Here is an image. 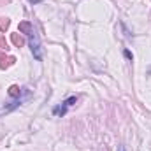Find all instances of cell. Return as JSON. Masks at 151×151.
I'll return each mask as SVG.
<instances>
[{"mask_svg": "<svg viewBox=\"0 0 151 151\" xmlns=\"http://www.w3.org/2000/svg\"><path fill=\"white\" fill-rule=\"evenodd\" d=\"M28 46H30V51H32L34 58H35L37 62H42V58H44V47H42V42H40V37H39L35 27H34V30L28 34Z\"/></svg>", "mask_w": 151, "mask_h": 151, "instance_id": "cell-1", "label": "cell"}, {"mask_svg": "<svg viewBox=\"0 0 151 151\" xmlns=\"http://www.w3.org/2000/svg\"><path fill=\"white\" fill-rule=\"evenodd\" d=\"M67 111H69V107H67L63 102L53 107V114H55V116H60V118H62V116H65V114H67Z\"/></svg>", "mask_w": 151, "mask_h": 151, "instance_id": "cell-2", "label": "cell"}, {"mask_svg": "<svg viewBox=\"0 0 151 151\" xmlns=\"http://www.w3.org/2000/svg\"><path fill=\"white\" fill-rule=\"evenodd\" d=\"M32 30H34V23H30V21H23V23H19V32H25V34L28 35Z\"/></svg>", "mask_w": 151, "mask_h": 151, "instance_id": "cell-3", "label": "cell"}, {"mask_svg": "<svg viewBox=\"0 0 151 151\" xmlns=\"http://www.w3.org/2000/svg\"><path fill=\"white\" fill-rule=\"evenodd\" d=\"M77 100H79V97H77V95H70L69 99H65V100H63V104H65L67 107H72Z\"/></svg>", "mask_w": 151, "mask_h": 151, "instance_id": "cell-4", "label": "cell"}, {"mask_svg": "<svg viewBox=\"0 0 151 151\" xmlns=\"http://www.w3.org/2000/svg\"><path fill=\"white\" fill-rule=\"evenodd\" d=\"M12 42H14V46L21 47V44H23V39H21V37H18L16 34H12Z\"/></svg>", "mask_w": 151, "mask_h": 151, "instance_id": "cell-5", "label": "cell"}, {"mask_svg": "<svg viewBox=\"0 0 151 151\" xmlns=\"http://www.w3.org/2000/svg\"><path fill=\"white\" fill-rule=\"evenodd\" d=\"M123 55H125V58H127L128 62H134V55H132L130 49H123Z\"/></svg>", "mask_w": 151, "mask_h": 151, "instance_id": "cell-6", "label": "cell"}, {"mask_svg": "<svg viewBox=\"0 0 151 151\" xmlns=\"http://www.w3.org/2000/svg\"><path fill=\"white\" fill-rule=\"evenodd\" d=\"M119 25H121V28H123V32H125V37H127V39H132V34H130V30L127 28V25H125L123 21H121Z\"/></svg>", "mask_w": 151, "mask_h": 151, "instance_id": "cell-7", "label": "cell"}, {"mask_svg": "<svg viewBox=\"0 0 151 151\" xmlns=\"http://www.w3.org/2000/svg\"><path fill=\"white\" fill-rule=\"evenodd\" d=\"M9 25V19L7 18H0V28H7Z\"/></svg>", "mask_w": 151, "mask_h": 151, "instance_id": "cell-8", "label": "cell"}, {"mask_svg": "<svg viewBox=\"0 0 151 151\" xmlns=\"http://www.w3.org/2000/svg\"><path fill=\"white\" fill-rule=\"evenodd\" d=\"M44 0H28V4H32V5H37V4H42Z\"/></svg>", "mask_w": 151, "mask_h": 151, "instance_id": "cell-9", "label": "cell"}, {"mask_svg": "<svg viewBox=\"0 0 151 151\" xmlns=\"http://www.w3.org/2000/svg\"><path fill=\"white\" fill-rule=\"evenodd\" d=\"M116 151H127V148H125L123 144H118V148H116Z\"/></svg>", "mask_w": 151, "mask_h": 151, "instance_id": "cell-10", "label": "cell"}]
</instances>
